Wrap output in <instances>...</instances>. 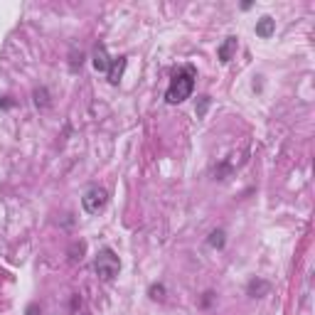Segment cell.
<instances>
[{
    "label": "cell",
    "mask_w": 315,
    "mask_h": 315,
    "mask_svg": "<svg viewBox=\"0 0 315 315\" xmlns=\"http://www.w3.org/2000/svg\"><path fill=\"white\" fill-rule=\"evenodd\" d=\"M195 79H197V74H195V67H182L175 77H172V81H170L168 91H165V101L168 103H182L185 99H190L192 91H195Z\"/></svg>",
    "instance_id": "1"
},
{
    "label": "cell",
    "mask_w": 315,
    "mask_h": 315,
    "mask_svg": "<svg viewBox=\"0 0 315 315\" xmlns=\"http://www.w3.org/2000/svg\"><path fill=\"white\" fill-rule=\"evenodd\" d=\"M94 271L99 273V278H103V281H113L118 276V271H121L118 254L113 249H101L96 254V259H94Z\"/></svg>",
    "instance_id": "2"
},
{
    "label": "cell",
    "mask_w": 315,
    "mask_h": 315,
    "mask_svg": "<svg viewBox=\"0 0 315 315\" xmlns=\"http://www.w3.org/2000/svg\"><path fill=\"white\" fill-rule=\"evenodd\" d=\"M106 202H109V192L103 187H89L81 197V207L86 214H99L106 207Z\"/></svg>",
    "instance_id": "3"
},
{
    "label": "cell",
    "mask_w": 315,
    "mask_h": 315,
    "mask_svg": "<svg viewBox=\"0 0 315 315\" xmlns=\"http://www.w3.org/2000/svg\"><path fill=\"white\" fill-rule=\"evenodd\" d=\"M109 67H111V57L106 52V47L96 45V49H94V69L96 72H109Z\"/></svg>",
    "instance_id": "4"
},
{
    "label": "cell",
    "mask_w": 315,
    "mask_h": 315,
    "mask_svg": "<svg viewBox=\"0 0 315 315\" xmlns=\"http://www.w3.org/2000/svg\"><path fill=\"white\" fill-rule=\"evenodd\" d=\"M236 52V37H226L224 42L219 45V49H217V57H219V62H232V57H234Z\"/></svg>",
    "instance_id": "5"
},
{
    "label": "cell",
    "mask_w": 315,
    "mask_h": 315,
    "mask_svg": "<svg viewBox=\"0 0 315 315\" xmlns=\"http://www.w3.org/2000/svg\"><path fill=\"white\" fill-rule=\"evenodd\" d=\"M124 69H126V57H118V59H111V67H109V81H111L113 86L121 81V77H124Z\"/></svg>",
    "instance_id": "6"
},
{
    "label": "cell",
    "mask_w": 315,
    "mask_h": 315,
    "mask_svg": "<svg viewBox=\"0 0 315 315\" xmlns=\"http://www.w3.org/2000/svg\"><path fill=\"white\" fill-rule=\"evenodd\" d=\"M273 32H276V20L269 18V15H264L259 23H256V34H259L261 40H269Z\"/></svg>",
    "instance_id": "7"
},
{
    "label": "cell",
    "mask_w": 315,
    "mask_h": 315,
    "mask_svg": "<svg viewBox=\"0 0 315 315\" xmlns=\"http://www.w3.org/2000/svg\"><path fill=\"white\" fill-rule=\"evenodd\" d=\"M247 291L251 298H261V295H266L271 291V283L269 281H261V278H254V281H249Z\"/></svg>",
    "instance_id": "8"
},
{
    "label": "cell",
    "mask_w": 315,
    "mask_h": 315,
    "mask_svg": "<svg viewBox=\"0 0 315 315\" xmlns=\"http://www.w3.org/2000/svg\"><path fill=\"white\" fill-rule=\"evenodd\" d=\"M207 244L212 249H224V244H226L224 229H214L212 234H209V239H207Z\"/></svg>",
    "instance_id": "9"
},
{
    "label": "cell",
    "mask_w": 315,
    "mask_h": 315,
    "mask_svg": "<svg viewBox=\"0 0 315 315\" xmlns=\"http://www.w3.org/2000/svg\"><path fill=\"white\" fill-rule=\"evenodd\" d=\"M34 103L37 106H42V109H47L49 106V91L42 86V89H34Z\"/></svg>",
    "instance_id": "10"
},
{
    "label": "cell",
    "mask_w": 315,
    "mask_h": 315,
    "mask_svg": "<svg viewBox=\"0 0 315 315\" xmlns=\"http://www.w3.org/2000/svg\"><path fill=\"white\" fill-rule=\"evenodd\" d=\"M84 249H86V244H84V241H74V244H72V249H69L72 261H81V259H84Z\"/></svg>",
    "instance_id": "11"
},
{
    "label": "cell",
    "mask_w": 315,
    "mask_h": 315,
    "mask_svg": "<svg viewBox=\"0 0 315 315\" xmlns=\"http://www.w3.org/2000/svg\"><path fill=\"white\" fill-rule=\"evenodd\" d=\"M207 109H209V96H200V103L195 106V113H197V118H204Z\"/></svg>",
    "instance_id": "12"
},
{
    "label": "cell",
    "mask_w": 315,
    "mask_h": 315,
    "mask_svg": "<svg viewBox=\"0 0 315 315\" xmlns=\"http://www.w3.org/2000/svg\"><path fill=\"white\" fill-rule=\"evenodd\" d=\"M148 293H150V298H163V293H165V288H163V286H160V283H153V286H150V288H148Z\"/></svg>",
    "instance_id": "13"
},
{
    "label": "cell",
    "mask_w": 315,
    "mask_h": 315,
    "mask_svg": "<svg viewBox=\"0 0 315 315\" xmlns=\"http://www.w3.org/2000/svg\"><path fill=\"white\" fill-rule=\"evenodd\" d=\"M25 313H27V315H37V313H40V305H37V303H30Z\"/></svg>",
    "instance_id": "14"
}]
</instances>
